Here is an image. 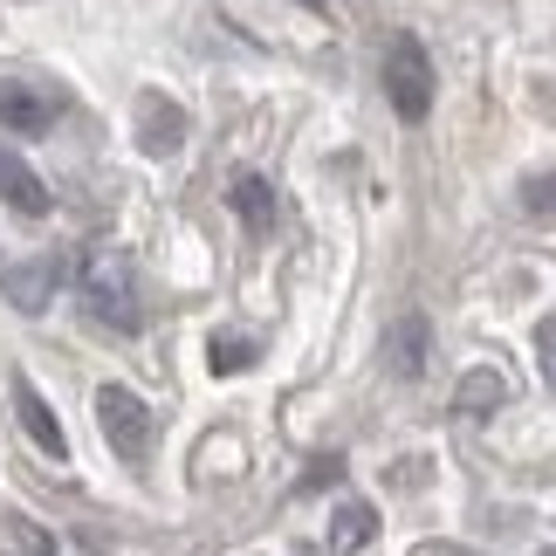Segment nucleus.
<instances>
[{
  "label": "nucleus",
  "instance_id": "obj_1",
  "mask_svg": "<svg viewBox=\"0 0 556 556\" xmlns=\"http://www.w3.org/2000/svg\"><path fill=\"white\" fill-rule=\"evenodd\" d=\"M83 309H90L103 330H124V337L144 324L138 275H131V254H124V248H97L90 262H83Z\"/></svg>",
  "mask_w": 556,
  "mask_h": 556
},
{
  "label": "nucleus",
  "instance_id": "obj_2",
  "mask_svg": "<svg viewBox=\"0 0 556 556\" xmlns=\"http://www.w3.org/2000/svg\"><path fill=\"white\" fill-rule=\"evenodd\" d=\"M384 97H392V111L405 124H419L433 111V62H426V49L413 35H399L392 49H384Z\"/></svg>",
  "mask_w": 556,
  "mask_h": 556
},
{
  "label": "nucleus",
  "instance_id": "obj_3",
  "mask_svg": "<svg viewBox=\"0 0 556 556\" xmlns=\"http://www.w3.org/2000/svg\"><path fill=\"white\" fill-rule=\"evenodd\" d=\"M97 419H103V440H111L124 460H144V454H152V413H144L138 392L103 384V392H97Z\"/></svg>",
  "mask_w": 556,
  "mask_h": 556
},
{
  "label": "nucleus",
  "instance_id": "obj_4",
  "mask_svg": "<svg viewBox=\"0 0 556 556\" xmlns=\"http://www.w3.org/2000/svg\"><path fill=\"white\" fill-rule=\"evenodd\" d=\"M55 117H62V97L55 90H35V83H0V124H8V131L41 138Z\"/></svg>",
  "mask_w": 556,
  "mask_h": 556
},
{
  "label": "nucleus",
  "instance_id": "obj_5",
  "mask_svg": "<svg viewBox=\"0 0 556 556\" xmlns=\"http://www.w3.org/2000/svg\"><path fill=\"white\" fill-rule=\"evenodd\" d=\"M179 138H186L179 103H165L159 90H144V97H138V144H144L152 159H173V152H179Z\"/></svg>",
  "mask_w": 556,
  "mask_h": 556
},
{
  "label": "nucleus",
  "instance_id": "obj_6",
  "mask_svg": "<svg viewBox=\"0 0 556 556\" xmlns=\"http://www.w3.org/2000/svg\"><path fill=\"white\" fill-rule=\"evenodd\" d=\"M426 351H433L426 316H399L392 337H384V371H392V378H419L426 371Z\"/></svg>",
  "mask_w": 556,
  "mask_h": 556
},
{
  "label": "nucleus",
  "instance_id": "obj_7",
  "mask_svg": "<svg viewBox=\"0 0 556 556\" xmlns=\"http://www.w3.org/2000/svg\"><path fill=\"white\" fill-rule=\"evenodd\" d=\"M14 413H21V426H28V440H35L49 460H62V454H70V440H62V426H55V413H49V399H41L28 378H14Z\"/></svg>",
  "mask_w": 556,
  "mask_h": 556
},
{
  "label": "nucleus",
  "instance_id": "obj_8",
  "mask_svg": "<svg viewBox=\"0 0 556 556\" xmlns=\"http://www.w3.org/2000/svg\"><path fill=\"white\" fill-rule=\"evenodd\" d=\"M0 200H8L14 213H49V186L35 179L28 159H14L8 144H0Z\"/></svg>",
  "mask_w": 556,
  "mask_h": 556
},
{
  "label": "nucleus",
  "instance_id": "obj_9",
  "mask_svg": "<svg viewBox=\"0 0 556 556\" xmlns=\"http://www.w3.org/2000/svg\"><path fill=\"white\" fill-rule=\"evenodd\" d=\"M371 536H378V508L371 502H344L330 516V556H357Z\"/></svg>",
  "mask_w": 556,
  "mask_h": 556
},
{
  "label": "nucleus",
  "instance_id": "obj_10",
  "mask_svg": "<svg viewBox=\"0 0 556 556\" xmlns=\"http://www.w3.org/2000/svg\"><path fill=\"white\" fill-rule=\"evenodd\" d=\"M502 399H508L502 371H488V365H481V371H467V378H460V392H454V413H460V419H488Z\"/></svg>",
  "mask_w": 556,
  "mask_h": 556
},
{
  "label": "nucleus",
  "instance_id": "obj_11",
  "mask_svg": "<svg viewBox=\"0 0 556 556\" xmlns=\"http://www.w3.org/2000/svg\"><path fill=\"white\" fill-rule=\"evenodd\" d=\"M227 200H233V213H241V220H248L254 233H262V227L275 220V186H268L262 173H241V179L227 186Z\"/></svg>",
  "mask_w": 556,
  "mask_h": 556
},
{
  "label": "nucleus",
  "instance_id": "obj_12",
  "mask_svg": "<svg viewBox=\"0 0 556 556\" xmlns=\"http://www.w3.org/2000/svg\"><path fill=\"white\" fill-rule=\"evenodd\" d=\"M55 282H62V262H35V268H14L8 275V295H14L21 309H49Z\"/></svg>",
  "mask_w": 556,
  "mask_h": 556
},
{
  "label": "nucleus",
  "instance_id": "obj_13",
  "mask_svg": "<svg viewBox=\"0 0 556 556\" xmlns=\"http://www.w3.org/2000/svg\"><path fill=\"white\" fill-rule=\"evenodd\" d=\"M254 365V344H248V337H213V371H248Z\"/></svg>",
  "mask_w": 556,
  "mask_h": 556
},
{
  "label": "nucleus",
  "instance_id": "obj_14",
  "mask_svg": "<svg viewBox=\"0 0 556 556\" xmlns=\"http://www.w3.org/2000/svg\"><path fill=\"white\" fill-rule=\"evenodd\" d=\"M522 206L536 213V220H556V173H543V179H529V186H522Z\"/></svg>",
  "mask_w": 556,
  "mask_h": 556
},
{
  "label": "nucleus",
  "instance_id": "obj_15",
  "mask_svg": "<svg viewBox=\"0 0 556 556\" xmlns=\"http://www.w3.org/2000/svg\"><path fill=\"white\" fill-rule=\"evenodd\" d=\"M536 351H543V378H549V392H556V324L536 330Z\"/></svg>",
  "mask_w": 556,
  "mask_h": 556
},
{
  "label": "nucleus",
  "instance_id": "obj_16",
  "mask_svg": "<svg viewBox=\"0 0 556 556\" xmlns=\"http://www.w3.org/2000/svg\"><path fill=\"white\" fill-rule=\"evenodd\" d=\"M309 8H324V0H309Z\"/></svg>",
  "mask_w": 556,
  "mask_h": 556
}]
</instances>
